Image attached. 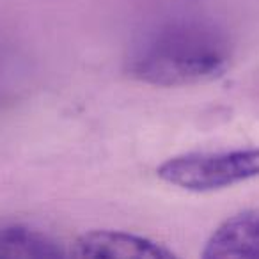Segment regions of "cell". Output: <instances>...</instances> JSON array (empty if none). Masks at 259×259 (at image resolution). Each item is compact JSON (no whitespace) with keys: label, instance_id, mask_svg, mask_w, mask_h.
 I'll list each match as a JSON object with an SVG mask.
<instances>
[{"label":"cell","instance_id":"6da1fadb","mask_svg":"<svg viewBox=\"0 0 259 259\" xmlns=\"http://www.w3.org/2000/svg\"><path fill=\"white\" fill-rule=\"evenodd\" d=\"M229 62V41L215 27L170 22L146 34L132 48L126 71L148 85L188 87L220 78Z\"/></svg>","mask_w":259,"mask_h":259},{"label":"cell","instance_id":"7a4b0ae2","mask_svg":"<svg viewBox=\"0 0 259 259\" xmlns=\"http://www.w3.org/2000/svg\"><path fill=\"white\" fill-rule=\"evenodd\" d=\"M156 176L194 194L224 190L259 178V148L183 153L160 163Z\"/></svg>","mask_w":259,"mask_h":259},{"label":"cell","instance_id":"5b68a950","mask_svg":"<svg viewBox=\"0 0 259 259\" xmlns=\"http://www.w3.org/2000/svg\"><path fill=\"white\" fill-rule=\"evenodd\" d=\"M68 255L61 241L29 224H0V259H59Z\"/></svg>","mask_w":259,"mask_h":259},{"label":"cell","instance_id":"3957f363","mask_svg":"<svg viewBox=\"0 0 259 259\" xmlns=\"http://www.w3.org/2000/svg\"><path fill=\"white\" fill-rule=\"evenodd\" d=\"M83 259H174L176 252L148 236L115 229H94L80 234L68 252Z\"/></svg>","mask_w":259,"mask_h":259},{"label":"cell","instance_id":"277c9868","mask_svg":"<svg viewBox=\"0 0 259 259\" xmlns=\"http://www.w3.org/2000/svg\"><path fill=\"white\" fill-rule=\"evenodd\" d=\"M204 259H259V209H243L213 229L201 252Z\"/></svg>","mask_w":259,"mask_h":259}]
</instances>
